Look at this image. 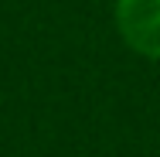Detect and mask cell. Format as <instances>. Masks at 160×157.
I'll list each match as a JSON object with an SVG mask.
<instances>
[{
  "label": "cell",
  "instance_id": "6da1fadb",
  "mask_svg": "<svg viewBox=\"0 0 160 157\" xmlns=\"http://www.w3.org/2000/svg\"><path fill=\"white\" fill-rule=\"evenodd\" d=\"M116 28L143 58H160V0H116Z\"/></svg>",
  "mask_w": 160,
  "mask_h": 157
}]
</instances>
